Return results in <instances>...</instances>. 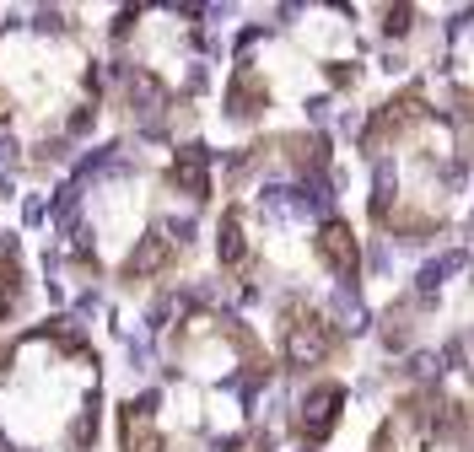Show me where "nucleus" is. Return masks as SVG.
<instances>
[{
	"label": "nucleus",
	"instance_id": "nucleus-1",
	"mask_svg": "<svg viewBox=\"0 0 474 452\" xmlns=\"http://www.w3.org/2000/svg\"><path fill=\"white\" fill-rule=\"evenodd\" d=\"M313 248H318V258H323V264L340 275L346 286L356 280V237H351V226H346V221H323Z\"/></svg>",
	"mask_w": 474,
	"mask_h": 452
},
{
	"label": "nucleus",
	"instance_id": "nucleus-2",
	"mask_svg": "<svg viewBox=\"0 0 474 452\" xmlns=\"http://www.w3.org/2000/svg\"><path fill=\"white\" fill-rule=\"evenodd\" d=\"M340 404H346V387H340V382L313 387V394L302 399V436L323 441V436L334 431V420H340Z\"/></svg>",
	"mask_w": 474,
	"mask_h": 452
},
{
	"label": "nucleus",
	"instance_id": "nucleus-3",
	"mask_svg": "<svg viewBox=\"0 0 474 452\" xmlns=\"http://www.w3.org/2000/svg\"><path fill=\"white\" fill-rule=\"evenodd\" d=\"M323 356H329V329H323V318H297L291 334H286V361H291V366H318Z\"/></svg>",
	"mask_w": 474,
	"mask_h": 452
},
{
	"label": "nucleus",
	"instance_id": "nucleus-4",
	"mask_svg": "<svg viewBox=\"0 0 474 452\" xmlns=\"http://www.w3.org/2000/svg\"><path fill=\"white\" fill-rule=\"evenodd\" d=\"M206 162H211L206 146H183V151L173 157V183L189 194V200H206V194H211V172H206Z\"/></svg>",
	"mask_w": 474,
	"mask_h": 452
},
{
	"label": "nucleus",
	"instance_id": "nucleus-5",
	"mask_svg": "<svg viewBox=\"0 0 474 452\" xmlns=\"http://www.w3.org/2000/svg\"><path fill=\"white\" fill-rule=\"evenodd\" d=\"M162 258H167V237H162V232H152V237H141V248L129 253V264H124V275H129V280H141V275L162 270Z\"/></svg>",
	"mask_w": 474,
	"mask_h": 452
},
{
	"label": "nucleus",
	"instance_id": "nucleus-6",
	"mask_svg": "<svg viewBox=\"0 0 474 452\" xmlns=\"http://www.w3.org/2000/svg\"><path fill=\"white\" fill-rule=\"evenodd\" d=\"M216 253H221V264H243V226H237V211L221 216V232H216Z\"/></svg>",
	"mask_w": 474,
	"mask_h": 452
},
{
	"label": "nucleus",
	"instance_id": "nucleus-7",
	"mask_svg": "<svg viewBox=\"0 0 474 452\" xmlns=\"http://www.w3.org/2000/svg\"><path fill=\"white\" fill-rule=\"evenodd\" d=\"M124 436H129V452H162V436L141 415H124Z\"/></svg>",
	"mask_w": 474,
	"mask_h": 452
},
{
	"label": "nucleus",
	"instance_id": "nucleus-8",
	"mask_svg": "<svg viewBox=\"0 0 474 452\" xmlns=\"http://www.w3.org/2000/svg\"><path fill=\"white\" fill-rule=\"evenodd\" d=\"M388 200H393V167L383 162V167H377V194H372V216H377V221H388Z\"/></svg>",
	"mask_w": 474,
	"mask_h": 452
},
{
	"label": "nucleus",
	"instance_id": "nucleus-9",
	"mask_svg": "<svg viewBox=\"0 0 474 452\" xmlns=\"http://www.w3.org/2000/svg\"><path fill=\"white\" fill-rule=\"evenodd\" d=\"M410 17H416L410 6H399V11H388V33H404V27H410Z\"/></svg>",
	"mask_w": 474,
	"mask_h": 452
}]
</instances>
